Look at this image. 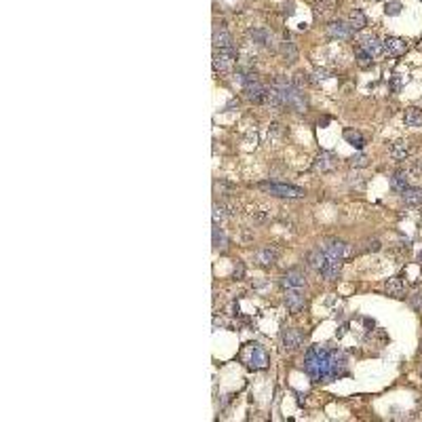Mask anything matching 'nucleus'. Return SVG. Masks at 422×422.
Wrapping results in <instances>:
<instances>
[{"mask_svg": "<svg viewBox=\"0 0 422 422\" xmlns=\"http://www.w3.org/2000/svg\"><path fill=\"white\" fill-rule=\"evenodd\" d=\"M273 87L281 93L287 108H291V110H295V112H306L308 102H306V97H304L302 89H298L293 85V80L285 78V76H277L273 80Z\"/></svg>", "mask_w": 422, "mask_h": 422, "instance_id": "2", "label": "nucleus"}, {"mask_svg": "<svg viewBox=\"0 0 422 422\" xmlns=\"http://www.w3.org/2000/svg\"><path fill=\"white\" fill-rule=\"evenodd\" d=\"M408 186L410 184H408V173L406 171H401V169H399V171H395L391 175V188L395 192H403Z\"/></svg>", "mask_w": 422, "mask_h": 422, "instance_id": "23", "label": "nucleus"}, {"mask_svg": "<svg viewBox=\"0 0 422 422\" xmlns=\"http://www.w3.org/2000/svg\"><path fill=\"white\" fill-rule=\"evenodd\" d=\"M323 251H325L327 258H334V260H348L355 256V249L351 243H346V241H340V239H325L323 243L319 245Z\"/></svg>", "mask_w": 422, "mask_h": 422, "instance_id": "4", "label": "nucleus"}, {"mask_svg": "<svg viewBox=\"0 0 422 422\" xmlns=\"http://www.w3.org/2000/svg\"><path fill=\"white\" fill-rule=\"evenodd\" d=\"M384 291H387L391 298H403L406 295V283H403L401 277H393L384 283Z\"/></svg>", "mask_w": 422, "mask_h": 422, "instance_id": "19", "label": "nucleus"}, {"mask_svg": "<svg viewBox=\"0 0 422 422\" xmlns=\"http://www.w3.org/2000/svg\"><path fill=\"white\" fill-rule=\"evenodd\" d=\"M410 143L408 141H395V143H391V156L395 158V160H406L408 156H410Z\"/></svg>", "mask_w": 422, "mask_h": 422, "instance_id": "22", "label": "nucleus"}, {"mask_svg": "<svg viewBox=\"0 0 422 422\" xmlns=\"http://www.w3.org/2000/svg\"><path fill=\"white\" fill-rule=\"evenodd\" d=\"M266 91H268V87H264L256 76H247L245 78V83H243V93L249 102H254V104H264L266 100Z\"/></svg>", "mask_w": 422, "mask_h": 422, "instance_id": "6", "label": "nucleus"}, {"mask_svg": "<svg viewBox=\"0 0 422 422\" xmlns=\"http://www.w3.org/2000/svg\"><path fill=\"white\" fill-rule=\"evenodd\" d=\"M285 306L287 310L291 312V315H298V312L304 308V304H306V300H304V295L300 293V289H285Z\"/></svg>", "mask_w": 422, "mask_h": 422, "instance_id": "10", "label": "nucleus"}, {"mask_svg": "<svg viewBox=\"0 0 422 422\" xmlns=\"http://www.w3.org/2000/svg\"><path fill=\"white\" fill-rule=\"evenodd\" d=\"M237 59V53H226V51H215L213 55V70L215 72H228Z\"/></svg>", "mask_w": 422, "mask_h": 422, "instance_id": "14", "label": "nucleus"}, {"mask_svg": "<svg viewBox=\"0 0 422 422\" xmlns=\"http://www.w3.org/2000/svg\"><path fill=\"white\" fill-rule=\"evenodd\" d=\"M254 260H256L260 266H275L277 260H279V251H277L273 245H266V247H262V249L256 251Z\"/></svg>", "mask_w": 422, "mask_h": 422, "instance_id": "13", "label": "nucleus"}, {"mask_svg": "<svg viewBox=\"0 0 422 422\" xmlns=\"http://www.w3.org/2000/svg\"><path fill=\"white\" fill-rule=\"evenodd\" d=\"M340 271H342V260H334V258H327L325 266L321 268V277L325 281H336L340 277Z\"/></svg>", "mask_w": 422, "mask_h": 422, "instance_id": "17", "label": "nucleus"}, {"mask_svg": "<svg viewBox=\"0 0 422 422\" xmlns=\"http://www.w3.org/2000/svg\"><path fill=\"white\" fill-rule=\"evenodd\" d=\"M327 34L331 38H338V40H348L353 36V28L344 21H331L327 25Z\"/></svg>", "mask_w": 422, "mask_h": 422, "instance_id": "15", "label": "nucleus"}, {"mask_svg": "<svg viewBox=\"0 0 422 422\" xmlns=\"http://www.w3.org/2000/svg\"><path fill=\"white\" fill-rule=\"evenodd\" d=\"M387 13H389V15H399V13H401V4H399V2L387 4Z\"/></svg>", "mask_w": 422, "mask_h": 422, "instance_id": "35", "label": "nucleus"}, {"mask_svg": "<svg viewBox=\"0 0 422 422\" xmlns=\"http://www.w3.org/2000/svg\"><path fill=\"white\" fill-rule=\"evenodd\" d=\"M304 336L300 329H295V327H287V329H283V336H281V340H283V348L287 353H293V351H298V348L304 344Z\"/></svg>", "mask_w": 422, "mask_h": 422, "instance_id": "7", "label": "nucleus"}, {"mask_svg": "<svg viewBox=\"0 0 422 422\" xmlns=\"http://www.w3.org/2000/svg\"><path fill=\"white\" fill-rule=\"evenodd\" d=\"M329 348L325 346H312L306 351L304 359V370L310 376V380H331V361H329Z\"/></svg>", "mask_w": 422, "mask_h": 422, "instance_id": "1", "label": "nucleus"}, {"mask_svg": "<svg viewBox=\"0 0 422 422\" xmlns=\"http://www.w3.org/2000/svg\"><path fill=\"white\" fill-rule=\"evenodd\" d=\"M243 361L251 370H264L268 365V355L260 344H247V348L243 351Z\"/></svg>", "mask_w": 422, "mask_h": 422, "instance_id": "5", "label": "nucleus"}, {"mask_svg": "<svg viewBox=\"0 0 422 422\" xmlns=\"http://www.w3.org/2000/svg\"><path fill=\"white\" fill-rule=\"evenodd\" d=\"M325 262H327V256H325V251H323L321 247L312 249V251H308V254H306V264L315 273H321V268L325 266Z\"/></svg>", "mask_w": 422, "mask_h": 422, "instance_id": "18", "label": "nucleus"}, {"mask_svg": "<svg viewBox=\"0 0 422 422\" xmlns=\"http://www.w3.org/2000/svg\"><path fill=\"white\" fill-rule=\"evenodd\" d=\"M418 260H420V264H422V251H420V256H418Z\"/></svg>", "mask_w": 422, "mask_h": 422, "instance_id": "37", "label": "nucleus"}, {"mask_svg": "<svg viewBox=\"0 0 422 422\" xmlns=\"http://www.w3.org/2000/svg\"><path fill=\"white\" fill-rule=\"evenodd\" d=\"M327 74H329L327 70H317V72H315V78H312V80H323V78H329Z\"/></svg>", "mask_w": 422, "mask_h": 422, "instance_id": "36", "label": "nucleus"}, {"mask_svg": "<svg viewBox=\"0 0 422 422\" xmlns=\"http://www.w3.org/2000/svg\"><path fill=\"white\" fill-rule=\"evenodd\" d=\"M226 243H228L226 235H224L218 226H213V245L218 247V249H224V247H226Z\"/></svg>", "mask_w": 422, "mask_h": 422, "instance_id": "30", "label": "nucleus"}, {"mask_svg": "<svg viewBox=\"0 0 422 422\" xmlns=\"http://www.w3.org/2000/svg\"><path fill=\"white\" fill-rule=\"evenodd\" d=\"M348 25H351L353 30H361L367 25V17L363 11H359V8H355V11L348 15Z\"/></svg>", "mask_w": 422, "mask_h": 422, "instance_id": "27", "label": "nucleus"}, {"mask_svg": "<svg viewBox=\"0 0 422 422\" xmlns=\"http://www.w3.org/2000/svg\"><path fill=\"white\" fill-rule=\"evenodd\" d=\"M281 51H283V57L287 64H293L295 59H298V49H295L293 42H283L281 44Z\"/></svg>", "mask_w": 422, "mask_h": 422, "instance_id": "28", "label": "nucleus"}, {"mask_svg": "<svg viewBox=\"0 0 422 422\" xmlns=\"http://www.w3.org/2000/svg\"><path fill=\"white\" fill-rule=\"evenodd\" d=\"M410 304H412V308H416L418 312H422V293L412 295V298H410Z\"/></svg>", "mask_w": 422, "mask_h": 422, "instance_id": "33", "label": "nucleus"}, {"mask_svg": "<svg viewBox=\"0 0 422 422\" xmlns=\"http://www.w3.org/2000/svg\"><path fill=\"white\" fill-rule=\"evenodd\" d=\"M249 36L254 38V42L258 44H264V47H273V34L264 30V28H256V30H251Z\"/></svg>", "mask_w": 422, "mask_h": 422, "instance_id": "24", "label": "nucleus"}, {"mask_svg": "<svg viewBox=\"0 0 422 422\" xmlns=\"http://www.w3.org/2000/svg\"><path fill=\"white\" fill-rule=\"evenodd\" d=\"M329 361H331V378L346 376V357H344V353L331 351L329 353Z\"/></svg>", "mask_w": 422, "mask_h": 422, "instance_id": "16", "label": "nucleus"}, {"mask_svg": "<svg viewBox=\"0 0 422 422\" xmlns=\"http://www.w3.org/2000/svg\"><path fill=\"white\" fill-rule=\"evenodd\" d=\"M403 121H406L408 127H422V112L418 110V108H408Z\"/></svg>", "mask_w": 422, "mask_h": 422, "instance_id": "26", "label": "nucleus"}, {"mask_svg": "<svg viewBox=\"0 0 422 422\" xmlns=\"http://www.w3.org/2000/svg\"><path fill=\"white\" fill-rule=\"evenodd\" d=\"M338 165V158L334 152H327V150H323L317 154L315 158V163H312V167H315V171H321V173H327V171H334Z\"/></svg>", "mask_w": 422, "mask_h": 422, "instance_id": "9", "label": "nucleus"}, {"mask_svg": "<svg viewBox=\"0 0 422 422\" xmlns=\"http://www.w3.org/2000/svg\"><path fill=\"white\" fill-rule=\"evenodd\" d=\"M344 140L351 143V146H355L357 150H363L365 143H367L361 133H359V131H353V129H344Z\"/></svg>", "mask_w": 422, "mask_h": 422, "instance_id": "25", "label": "nucleus"}, {"mask_svg": "<svg viewBox=\"0 0 422 422\" xmlns=\"http://www.w3.org/2000/svg\"><path fill=\"white\" fill-rule=\"evenodd\" d=\"M420 353H422V344H420Z\"/></svg>", "mask_w": 422, "mask_h": 422, "instance_id": "38", "label": "nucleus"}, {"mask_svg": "<svg viewBox=\"0 0 422 422\" xmlns=\"http://www.w3.org/2000/svg\"><path fill=\"white\" fill-rule=\"evenodd\" d=\"M359 47H363L372 57H378V55H382V53H384V42H380L376 36H365Z\"/></svg>", "mask_w": 422, "mask_h": 422, "instance_id": "21", "label": "nucleus"}, {"mask_svg": "<svg viewBox=\"0 0 422 422\" xmlns=\"http://www.w3.org/2000/svg\"><path fill=\"white\" fill-rule=\"evenodd\" d=\"M293 85L298 87V89H304L308 85V78H306V74H302V72H298V74H293Z\"/></svg>", "mask_w": 422, "mask_h": 422, "instance_id": "32", "label": "nucleus"}, {"mask_svg": "<svg viewBox=\"0 0 422 422\" xmlns=\"http://www.w3.org/2000/svg\"><path fill=\"white\" fill-rule=\"evenodd\" d=\"M401 199L408 207H420L422 205V188H414V186H408L406 190L401 192Z\"/></svg>", "mask_w": 422, "mask_h": 422, "instance_id": "20", "label": "nucleus"}, {"mask_svg": "<svg viewBox=\"0 0 422 422\" xmlns=\"http://www.w3.org/2000/svg\"><path fill=\"white\" fill-rule=\"evenodd\" d=\"M380 249V241H365V247H361V251H378Z\"/></svg>", "mask_w": 422, "mask_h": 422, "instance_id": "34", "label": "nucleus"}, {"mask_svg": "<svg viewBox=\"0 0 422 422\" xmlns=\"http://www.w3.org/2000/svg\"><path fill=\"white\" fill-rule=\"evenodd\" d=\"M304 285H306V279H304V275L300 271H287L281 277V287H283V289H302Z\"/></svg>", "mask_w": 422, "mask_h": 422, "instance_id": "12", "label": "nucleus"}, {"mask_svg": "<svg viewBox=\"0 0 422 422\" xmlns=\"http://www.w3.org/2000/svg\"><path fill=\"white\" fill-rule=\"evenodd\" d=\"M348 163H351V167H367V163H370V158H367L363 152H359V154H355L351 160H348Z\"/></svg>", "mask_w": 422, "mask_h": 422, "instance_id": "31", "label": "nucleus"}, {"mask_svg": "<svg viewBox=\"0 0 422 422\" xmlns=\"http://www.w3.org/2000/svg\"><path fill=\"white\" fill-rule=\"evenodd\" d=\"M384 53L391 57H401L403 53L408 51V42L403 38H397V36H389V38H384Z\"/></svg>", "mask_w": 422, "mask_h": 422, "instance_id": "11", "label": "nucleus"}, {"mask_svg": "<svg viewBox=\"0 0 422 422\" xmlns=\"http://www.w3.org/2000/svg\"><path fill=\"white\" fill-rule=\"evenodd\" d=\"M260 190H264L273 196H281V199H302L304 194V188L300 186H291V184H275V182H260L258 184Z\"/></svg>", "mask_w": 422, "mask_h": 422, "instance_id": "3", "label": "nucleus"}, {"mask_svg": "<svg viewBox=\"0 0 422 422\" xmlns=\"http://www.w3.org/2000/svg\"><path fill=\"white\" fill-rule=\"evenodd\" d=\"M355 57H357V64L361 66V68H370V66H372V61H374V57H372L370 53H367L363 47H357Z\"/></svg>", "mask_w": 422, "mask_h": 422, "instance_id": "29", "label": "nucleus"}, {"mask_svg": "<svg viewBox=\"0 0 422 422\" xmlns=\"http://www.w3.org/2000/svg\"><path fill=\"white\" fill-rule=\"evenodd\" d=\"M213 47L215 51H226V53H237L235 49V40L226 28H215L213 32Z\"/></svg>", "mask_w": 422, "mask_h": 422, "instance_id": "8", "label": "nucleus"}]
</instances>
